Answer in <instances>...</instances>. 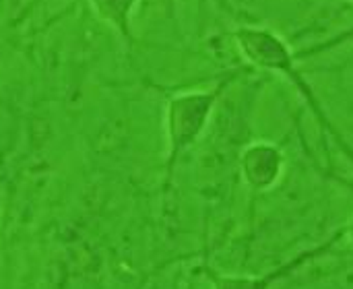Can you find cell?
Here are the masks:
<instances>
[{"label":"cell","mask_w":353,"mask_h":289,"mask_svg":"<svg viewBox=\"0 0 353 289\" xmlns=\"http://www.w3.org/2000/svg\"><path fill=\"white\" fill-rule=\"evenodd\" d=\"M279 153L271 147H256L246 153V176L252 184L265 186L277 178Z\"/></svg>","instance_id":"3"},{"label":"cell","mask_w":353,"mask_h":289,"mask_svg":"<svg viewBox=\"0 0 353 289\" xmlns=\"http://www.w3.org/2000/svg\"><path fill=\"white\" fill-rule=\"evenodd\" d=\"M221 87L211 93H188L172 99L170 103V134H172V159H176L178 151L194 141L201 128L207 122V116L219 97Z\"/></svg>","instance_id":"2"},{"label":"cell","mask_w":353,"mask_h":289,"mask_svg":"<svg viewBox=\"0 0 353 289\" xmlns=\"http://www.w3.org/2000/svg\"><path fill=\"white\" fill-rule=\"evenodd\" d=\"M234 37H236L238 48L244 52V56L252 64H256L261 68H267V70H273V72H281L283 77H288L300 89V93H304L306 99L314 106L312 110L323 118L321 106L314 99L310 85L296 70L294 58H292V54H290V50H288V46H285V41L281 37H277L273 31L256 29V27H240L234 33Z\"/></svg>","instance_id":"1"},{"label":"cell","mask_w":353,"mask_h":289,"mask_svg":"<svg viewBox=\"0 0 353 289\" xmlns=\"http://www.w3.org/2000/svg\"><path fill=\"white\" fill-rule=\"evenodd\" d=\"M93 6H97L95 10L101 14V19L110 21L128 39H132V35L128 31V14H130V8L134 6V2H93Z\"/></svg>","instance_id":"4"}]
</instances>
